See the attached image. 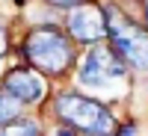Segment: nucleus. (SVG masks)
Masks as SVG:
<instances>
[{
    "label": "nucleus",
    "mask_w": 148,
    "mask_h": 136,
    "mask_svg": "<svg viewBox=\"0 0 148 136\" xmlns=\"http://www.w3.org/2000/svg\"><path fill=\"white\" fill-rule=\"evenodd\" d=\"M24 56H27L30 65L42 68L45 74H62L74 62V47L59 27L45 24V27H36V30L27 33Z\"/></svg>",
    "instance_id": "1"
},
{
    "label": "nucleus",
    "mask_w": 148,
    "mask_h": 136,
    "mask_svg": "<svg viewBox=\"0 0 148 136\" xmlns=\"http://www.w3.org/2000/svg\"><path fill=\"white\" fill-rule=\"evenodd\" d=\"M56 115L68 121L74 130H80L86 136H116V118L113 113L104 107L92 101L86 95H77V92H62L56 98Z\"/></svg>",
    "instance_id": "2"
},
{
    "label": "nucleus",
    "mask_w": 148,
    "mask_h": 136,
    "mask_svg": "<svg viewBox=\"0 0 148 136\" xmlns=\"http://www.w3.org/2000/svg\"><path fill=\"white\" fill-rule=\"evenodd\" d=\"M107 36L113 39V47L127 65L148 71V27L125 18L116 6H107Z\"/></svg>",
    "instance_id": "3"
},
{
    "label": "nucleus",
    "mask_w": 148,
    "mask_h": 136,
    "mask_svg": "<svg viewBox=\"0 0 148 136\" xmlns=\"http://www.w3.org/2000/svg\"><path fill=\"white\" fill-rule=\"evenodd\" d=\"M127 62L119 56L113 44H92L80 62V83L89 89H107L113 83H125Z\"/></svg>",
    "instance_id": "4"
},
{
    "label": "nucleus",
    "mask_w": 148,
    "mask_h": 136,
    "mask_svg": "<svg viewBox=\"0 0 148 136\" xmlns=\"http://www.w3.org/2000/svg\"><path fill=\"white\" fill-rule=\"evenodd\" d=\"M68 33L83 44H101L107 36V12L98 3H83L68 12Z\"/></svg>",
    "instance_id": "5"
},
{
    "label": "nucleus",
    "mask_w": 148,
    "mask_h": 136,
    "mask_svg": "<svg viewBox=\"0 0 148 136\" xmlns=\"http://www.w3.org/2000/svg\"><path fill=\"white\" fill-rule=\"evenodd\" d=\"M3 89L15 95L21 104H36L45 98V80L33 68H12L3 77Z\"/></svg>",
    "instance_id": "6"
},
{
    "label": "nucleus",
    "mask_w": 148,
    "mask_h": 136,
    "mask_svg": "<svg viewBox=\"0 0 148 136\" xmlns=\"http://www.w3.org/2000/svg\"><path fill=\"white\" fill-rule=\"evenodd\" d=\"M18 115H21V101L15 95H9L6 89H0V127L18 121Z\"/></svg>",
    "instance_id": "7"
},
{
    "label": "nucleus",
    "mask_w": 148,
    "mask_h": 136,
    "mask_svg": "<svg viewBox=\"0 0 148 136\" xmlns=\"http://www.w3.org/2000/svg\"><path fill=\"white\" fill-rule=\"evenodd\" d=\"M0 136H42V133H39V124L33 118H18L12 124L0 127Z\"/></svg>",
    "instance_id": "8"
},
{
    "label": "nucleus",
    "mask_w": 148,
    "mask_h": 136,
    "mask_svg": "<svg viewBox=\"0 0 148 136\" xmlns=\"http://www.w3.org/2000/svg\"><path fill=\"white\" fill-rule=\"evenodd\" d=\"M53 6H62V9H74V6H83V0H47Z\"/></svg>",
    "instance_id": "9"
},
{
    "label": "nucleus",
    "mask_w": 148,
    "mask_h": 136,
    "mask_svg": "<svg viewBox=\"0 0 148 136\" xmlns=\"http://www.w3.org/2000/svg\"><path fill=\"white\" fill-rule=\"evenodd\" d=\"M6 53V30H3V21H0V59Z\"/></svg>",
    "instance_id": "10"
},
{
    "label": "nucleus",
    "mask_w": 148,
    "mask_h": 136,
    "mask_svg": "<svg viewBox=\"0 0 148 136\" xmlns=\"http://www.w3.org/2000/svg\"><path fill=\"white\" fill-rule=\"evenodd\" d=\"M47 136H74V133H71V130H51Z\"/></svg>",
    "instance_id": "11"
},
{
    "label": "nucleus",
    "mask_w": 148,
    "mask_h": 136,
    "mask_svg": "<svg viewBox=\"0 0 148 136\" xmlns=\"http://www.w3.org/2000/svg\"><path fill=\"white\" fill-rule=\"evenodd\" d=\"M116 136H133V127H121V130H119Z\"/></svg>",
    "instance_id": "12"
},
{
    "label": "nucleus",
    "mask_w": 148,
    "mask_h": 136,
    "mask_svg": "<svg viewBox=\"0 0 148 136\" xmlns=\"http://www.w3.org/2000/svg\"><path fill=\"white\" fill-rule=\"evenodd\" d=\"M145 18H148V0H145Z\"/></svg>",
    "instance_id": "13"
}]
</instances>
